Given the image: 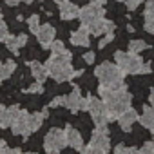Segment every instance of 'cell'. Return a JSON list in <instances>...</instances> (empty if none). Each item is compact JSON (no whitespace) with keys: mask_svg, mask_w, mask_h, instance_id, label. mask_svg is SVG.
Returning a JSON list of instances; mask_svg holds the SVG:
<instances>
[{"mask_svg":"<svg viewBox=\"0 0 154 154\" xmlns=\"http://www.w3.org/2000/svg\"><path fill=\"white\" fill-rule=\"evenodd\" d=\"M100 94H102V100L105 103V109H107V116H109V122L112 120H118V116L131 109V102H132V96L123 89V91H107L105 87H98Z\"/></svg>","mask_w":154,"mask_h":154,"instance_id":"1","label":"cell"},{"mask_svg":"<svg viewBox=\"0 0 154 154\" xmlns=\"http://www.w3.org/2000/svg\"><path fill=\"white\" fill-rule=\"evenodd\" d=\"M45 71H47V74H51L53 78H54L56 82H60V84H62V82H69V80H72V78H76V76L82 74L80 69L74 71V69L71 67V63L62 65V63L54 62L53 58H49V60L45 62Z\"/></svg>","mask_w":154,"mask_h":154,"instance_id":"2","label":"cell"},{"mask_svg":"<svg viewBox=\"0 0 154 154\" xmlns=\"http://www.w3.org/2000/svg\"><path fill=\"white\" fill-rule=\"evenodd\" d=\"M114 60H116V65L120 67V71L123 74H138L141 71V65H143V60L136 53H131V51L129 53L116 51Z\"/></svg>","mask_w":154,"mask_h":154,"instance_id":"3","label":"cell"},{"mask_svg":"<svg viewBox=\"0 0 154 154\" xmlns=\"http://www.w3.org/2000/svg\"><path fill=\"white\" fill-rule=\"evenodd\" d=\"M94 74L100 80V84H112V82L123 80V72L120 71V67L116 63H111V62H103L102 65H98Z\"/></svg>","mask_w":154,"mask_h":154,"instance_id":"4","label":"cell"},{"mask_svg":"<svg viewBox=\"0 0 154 154\" xmlns=\"http://www.w3.org/2000/svg\"><path fill=\"white\" fill-rule=\"evenodd\" d=\"M107 125L105 127H96L94 132H93V138H91V147L96 149L98 152L102 154H107L111 150V141H109V136H107Z\"/></svg>","mask_w":154,"mask_h":154,"instance_id":"5","label":"cell"},{"mask_svg":"<svg viewBox=\"0 0 154 154\" xmlns=\"http://www.w3.org/2000/svg\"><path fill=\"white\" fill-rule=\"evenodd\" d=\"M103 15H105L103 6H94V4H89V6H85V8H82V9H80L78 18L82 20V26L89 27L93 22H96V20H98V18H102Z\"/></svg>","mask_w":154,"mask_h":154,"instance_id":"6","label":"cell"},{"mask_svg":"<svg viewBox=\"0 0 154 154\" xmlns=\"http://www.w3.org/2000/svg\"><path fill=\"white\" fill-rule=\"evenodd\" d=\"M67 145L65 141V132L60 131V129H51L47 134H45V140H44V147L45 150H60Z\"/></svg>","mask_w":154,"mask_h":154,"instance_id":"7","label":"cell"},{"mask_svg":"<svg viewBox=\"0 0 154 154\" xmlns=\"http://www.w3.org/2000/svg\"><path fill=\"white\" fill-rule=\"evenodd\" d=\"M29 112L27 111H20L17 120L13 122L11 129H13V134H20V136H29L31 131H29Z\"/></svg>","mask_w":154,"mask_h":154,"instance_id":"8","label":"cell"},{"mask_svg":"<svg viewBox=\"0 0 154 154\" xmlns=\"http://www.w3.org/2000/svg\"><path fill=\"white\" fill-rule=\"evenodd\" d=\"M89 33L91 35H94V36H102V35H107V33H111V31H114V24L111 22V20H107V18H98L96 22H93L89 27Z\"/></svg>","mask_w":154,"mask_h":154,"instance_id":"9","label":"cell"},{"mask_svg":"<svg viewBox=\"0 0 154 154\" xmlns=\"http://www.w3.org/2000/svg\"><path fill=\"white\" fill-rule=\"evenodd\" d=\"M63 132H65V141H67L69 147H72V149H76V150H80V149H82L84 140H82V134H80L78 131L72 129L71 125H67Z\"/></svg>","mask_w":154,"mask_h":154,"instance_id":"10","label":"cell"},{"mask_svg":"<svg viewBox=\"0 0 154 154\" xmlns=\"http://www.w3.org/2000/svg\"><path fill=\"white\" fill-rule=\"evenodd\" d=\"M80 15V8L69 2V0H63V2H60V17L63 20H72V18H78Z\"/></svg>","mask_w":154,"mask_h":154,"instance_id":"11","label":"cell"},{"mask_svg":"<svg viewBox=\"0 0 154 154\" xmlns=\"http://www.w3.org/2000/svg\"><path fill=\"white\" fill-rule=\"evenodd\" d=\"M82 94H80V89L78 87H72V93L69 96H65V107L71 111V112H78L82 109Z\"/></svg>","mask_w":154,"mask_h":154,"instance_id":"12","label":"cell"},{"mask_svg":"<svg viewBox=\"0 0 154 154\" xmlns=\"http://www.w3.org/2000/svg\"><path fill=\"white\" fill-rule=\"evenodd\" d=\"M138 112L134 111V109H127V111H123L120 116H118V123H120V127L123 129V131H131V127L138 122Z\"/></svg>","mask_w":154,"mask_h":154,"instance_id":"13","label":"cell"},{"mask_svg":"<svg viewBox=\"0 0 154 154\" xmlns=\"http://www.w3.org/2000/svg\"><path fill=\"white\" fill-rule=\"evenodd\" d=\"M36 36H38V42H40L44 47H49V45L53 44V38H54V27H53L51 24H44V26H40Z\"/></svg>","mask_w":154,"mask_h":154,"instance_id":"14","label":"cell"},{"mask_svg":"<svg viewBox=\"0 0 154 154\" xmlns=\"http://www.w3.org/2000/svg\"><path fill=\"white\" fill-rule=\"evenodd\" d=\"M71 42H72V45H80V47L89 45V29L85 26H82L80 29H76L71 35Z\"/></svg>","mask_w":154,"mask_h":154,"instance_id":"15","label":"cell"},{"mask_svg":"<svg viewBox=\"0 0 154 154\" xmlns=\"http://www.w3.org/2000/svg\"><path fill=\"white\" fill-rule=\"evenodd\" d=\"M87 102H89V105H87V111L91 112V116L107 114V109H105V103H103V100H98V98H94V96H89V94H87Z\"/></svg>","mask_w":154,"mask_h":154,"instance_id":"16","label":"cell"},{"mask_svg":"<svg viewBox=\"0 0 154 154\" xmlns=\"http://www.w3.org/2000/svg\"><path fill=\"white\" fill-rule=\"evenodd\" d=\"M145 31L154 35V0H149L145 4Z\"/></svg>","mask_w":154,"mask_h":154,"instance_id":"17","label":"cell"},{"mask_svg":"<svg viewBox=\"0 0 154 154\" xmlns=\"http://www.w3.org/2000/svg\"><path fill=\"white\" fill-rule=\"evenodd\" d=\"M29 67H31V72H33V76H35V80H36L38 84H44V80L47 78V71H45V65H42L40 62L33 60V62L29 63Z\"/></svg>","mask_w":154,"mask_h":154,"instance_id":"18","label":"cell"},{"mask_svg":"<svg viewBox=\"0 0 154 154\" xmlns=\"http://www.w3.org/2000/svg\"><path fill=\"white\" fill-rule=\"evenodd\" d=\"M138 122L143 127H147V129H154V107L152 105L150 107H145L143 109V114L138 118Z\"/></svg>","mask_w":154,"mask_h":154,"instance_id":"19","label":"cell"},{"mask_svg":"<svg viewBox=\"0 0 154 154\" xmlns=\"http://www.w3.org/2000/svg\"><path fill=\"white\" fill-rule=\"evenodd\" d=\"M45 118H47V109H44V112H35V114H31V116H29V131H31V132L38 131Z\"/></svg>","mask_w":154,"mask_h":154,"instance_id":"20","label":"cell"},{"mask_svg":"<svg viewBox=\"0 0 154 154\" xmlns=\"http://www.w3.org/2000/svg\"><path fill=\"white\" fill-rule=\"evenodd\" d=\"M17 69V63L15 60H8L6 63H0V84H2L6 78H9V76L13 74V71Z\"/></svg>","mask_w":154,"mask_h":154,"instance_id":"21","label":"cell"},{"mask_svg":"<svg viewBox=\"0 0 154 154\" xmlns=\"http://www.w3.org/2000/svg\"><path fill=\"white\" fill-rule=\"evenodd\" d=\"M18 112H20V107H18V105H11V107H8V109H6V118H4V129H6V127H11V125H13V122L17 120Z\"/></svg>","mask_w":154,"mask_h":154,"instance_id":"22","label":"cell"},{"mask_svg":"<svg viewBox=\"0 0 154 154\" xmlns=\"http://www.w3.org/2000/svg\"><path fill=\"white\" fill-rule=\"evenodd\" d=\"M149 45H147V42H143V40H132L131 44H129V51L131 53H141L143 49H147Z\"/></svg>","mask_w":154,"mask_h":154,"instance_id":"23","label":"cell"},{"mask_svg":"<svg viewBox=\"0 0 154 154\" xmlns=\"http://www.w3.org/2000/svg\"><path fill=\"white\" fill-rule=\"evenodd\" d=\"M4 44L8 45V49H9L11 53H15V54H18V42H17V38H15V36H11V35H8V36L4 38Z\"/></svg>","mask_w":154,"mask_h":154,"instance_id":"24","label":"cell"},{"mask_svg":"<svg viewBox=\"0 0 154 154\" xmlns=\"http://www.w3.org/2000/svg\"><path fill=\"white\" fill-rule=\"evenodd\" d=\"M27 26H29V31L36 35V33H38V29H40V18H38V15L29 17V18H27Z\"/></svg>","mask_w":154,"mask_h":154,"instance_id":"25","label":"cell"},{"mask_svg":"<svg viewBox=\"0 0 154 154\" xmlns=\"http://www.w3.org/2000/svg\"><path fill=\"white\" fill-rule=\"evenodd\" d=\"M49 47H51L53 54H60V53H63V51H65V45H63V42H60V40H58V42H53Z\"/></svg>","mask_w":154,"mask_h":154,"instance_id":"26","label":"cell"},{"mask_svg":"<svg viewBox=\"0 0 154 154\" xmlns=\"http://www.w3.org/2000/svg\"><path fill=\"white\" fill-rule=\"evenodd\" d=\"M140 154H154V141H145V145L140 149Z\"/></svg>","mask_w":154,"mask_h":154,"instance_id":"27","label":"cell"},{"mask_svg":"<svg viewBox=\"0 0 154 154\" xmlns=\"http://www.w3.org/2000/svg\"><path fill=\"white\" fill-rule=\"evenodd\" d=\"M125 2V6H127V9H131V11H134L141 2H145V0H123Z\"/></svg>","mask_w":154,"mask_h":154,"instance_id":"28","label":"cell"},{"mask_svg":"<svg viewBox=\"0 0 154 154\" xmlns=\"http://www.w3.org/2000/svg\"><path fill=\"white\" fill-rule=\"evenodd\" d=\"M112 38H114V33H112V31H111V33H107V35H105V36L100 40V44H98V45H100V49H102V47H105V45H107V44H109Z\"/></svg>","mask_w":154,"mask_h":154,"instance_id":"29","label":"cell"},{"mask_svg":"<svg viewBox=\"0 0 154 154\" xmlns=\"http://www.w3.org/2000/svg\"><path fill=\"white\" fill-rule=\"evenodd\" d=\"M49 105H51V107H60V105H65V96H56V98H53Z\"/></svg>","mask_w":154,"mask_h":154,"instance_id":"30","label":"cell"},{"mask_svg":"<svg viewBox=\"0 0 154 154\" xmlns=\"http://www.w3.org/2000/svg\"><path fill=\"white\" fill-rule=\"evenodd\" d=\"M9 33H8V26H6V22L4 20H0V40L4 42V38L8 36Z\"/></svg>","mask_w":154,"mask_h":154,"instance_id":"31","label":"cell"},{"mask_svg":"<svg viewBox=\"0 0 154 154\" xmlns=\"http://www.w3.org/2000/svg\"><path fill=\"white\" fill-rule=\"evenodd\" d=\"M80 154H102V152H98V150H96V149H93L91 145H87V147H84V145H82Z\"/></svg>","mask_w":154,"mask_h":154,"instance_id":"32","label":"cell"},{"mask_svg":"<svg viewBox=\"0 0 154 154\" xmlns=\"http://www.w3.org/2000/svg\"><path fill=\"white\" fill-rule=\"evenodd\" d=\"M4 118H6V107L0 105V129H4Z\"/></svg>","mask_w":154,"mask_h":154,"instance_id":"33","label":"cell"},{"mask_svg":"<svg viewBox=\"0 0 154 154\" xmlns=\"http://www.w3.org/2000/svg\"><path fill=\"white\" fill-rule=\"evenodd\" d=\"M84 60H85L87 63H93V62H94V53H93V51L85 53V54H84Z\"/></svg>","mask_w":154,"mask_h":154,"instance_id":"34","label":"cell"},{"mask_svg":"<svg viewBox=\"0 0 154 154\" xmlns=\"http://www.w3.org/2000/svg\"><path fill=\"white\" fill-rule=\"evenodd\" d=\"M29 93H42V84H33L31 87H29Z\"/></svg>","mask_w":154,"mask_h":154,"instance_id":"35","label":"cell"},{"mask_svg":"<svg viewBox=\"0 0 154 154\" xmlns=\"http://www.w3.org/2000/svg\"><path fill=\"white\" fill-rule=\"evenodd\" d=\"M8 143L4 141V140H0V154H8Z\"/></svg>","mask_w":154,"mask_h":154,"instance_id":"36","label":"cell"},{"mask_svg":"<svg viewBox=\"0 0 154 154\" xmlns=\"http://www.w3.org/2000/svg\"><path fill=\"white\" fill-rule=\"evenodd\" d=\"M17 42H18V47H20V45H26L27 36H26V35H18V36H17Z\"/></svg>","mask_w":154,"mask_h":154,"instance_id":"37","label":"cell"},{"mask_svg":"<svg viewBox=\"0 0 154 154\" xmlns=\"http://www.w3.org/2000/svg\"><path fill=\"white\" fill-rule=\"evenodd\" d=\"M123 154H140V150H138L136 147H125Z\"/></svg>","mask_w":154,"mask_h":154,"instance_id":"38","label":"cell"},{"mask_svg":"<svg viewBox=\"0 0 154 154\" xmlns=\"http://www.w3.org/2000/svg\"><path fill=\"white\" fill-rule=\"evenodd\" d=\"M123 150H125V145H116V149H114V154H123Z\"/></svg>","mask_w":154,"mask_h":154,"instance_id":"39","label":"cell"},{"mask_svg":"<svg viewBox=\"0 0 154 154\" xmlns=\"http://www.w3.org/2000/svg\"><path fill=\"white\" fill-rule=\"evenodd\" d=\"M140 72H150V63H143Z\"/></svg>","mask_w":154,"mask_h":154,"instance_id":"40","label":"cell"},{"mask_svg":"<svg viewBox=\"0 0 154 154\" xmlns=\"http://www.w3.org/2000/svg\"><path fill=\"white\" fill-rule=\"evenodd\" d=\"M8 154H22V150H20V149H9Z\"/></svg>","mask_w":154,"mask_h":154,"instance_id":"41","label":"cell"},{"mask_svg":"<svg viewBox=\"0 0 154 154\" xmlns=\"http://www.w3.org/2000/svg\"><path fill=\"white\" fill-rule=\"evenodd\" d=\"M103 2L105 0H91V4H94V6H103Z\"/></svg>","mask_w":154,"mask_h":154,"instance_id":"42","label":"cell"},{"mask_svg":"<svg viewBox=\"0 0 154 154\" xmlns=\"http://www.w3.org/2000/svg\"><path fill=\"white\" fill-rule=\"evenodd\" d=\"M6 2H8V6H17L20 0H6Z\"/></svg>","mask_w":154,"mask_h":154,"instance_id":"43","label":"cell"},{"mask_svg":"<svg viewBox=\"0 0 154 154\" xmlns=\"http://www.w3.org/2000/svg\"><path fill=\"white\" fill-rule=\"evenodd\" d=\"M149 102L152 103V107H154V89L150 91V96H149Z\"/></svg>","mask_w":154,"mask_h":154,"instance_id":"44","label":"cell"},{"mask_svg":"<svg viewBox=\"0 0 154 154\" xmlns=\"http://www.w3.org/2000/svg\"><path fill=\"white\" fill-rule=\"evenodd\" d=\"M47 154H60V150H47Z\"/></svg>","mask_w":154,"mask_h":154,"instance_id":"45","label":"cell"},{"mask_svg":"<svg viewBox=\"0 0 154 154\" xmlns=\"http://www.w3.org/2000/svg\"><path fill=\"white\" fill-rule=\"evenodd\" d=\"M22 2H27V4H31V2H33V0H22Z\"/></svg>","mask_w":154,"mask_h":154,"instance_id":"46","label":"cell"},{"mask_svg":"<svg viewBox=\"0 0 154 154\" xmlns=\"http://www.w3.org/2000/svg\"><path fill=\"white\" fill-rule=\"evenodd\" d=\"M27 154H36V152H27Z\"/></svg>","mask_w":154,"mask_h":154,"instance_id":"47","label":"cell"},{"mask_svg":"<svg viewBox=\"0 0 154 154\" xmlns=\"http://www.w3.org/2000/svg\"><path fill=\"white\" fill-rule=\"evenodd\" d=\"M0 20H2V13H0Z\"/></svg>","mask_w":154,"mask_h":154,"instance_id":"48","label":"cell"},{"mask_svg":"<svg viewBox=\"0 0 154 154\" xmlns=\"http://www.w3.org/2000/svg\"><path fill=\"white\" fill-rule=\"evenodd\" d=\"M56 2H63V0H56Z\"/></svg>","mask_w":154,"mask_h":154,"instance_id":"49","label":"cell"},{"mask_svg":"<svg viewBox=\"0 0 154 154\" xmlns=\"http://www.w3.org/2000/svg\"><path fill=\"white\" fill-rule=\"evenodd\" d=\"M152 132H154V129H152Z\"/></svg>","mask_w":154,"mask_h":154,"instance_id":"50","label":"cell"}]
</instances>
